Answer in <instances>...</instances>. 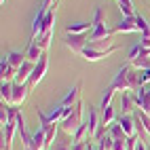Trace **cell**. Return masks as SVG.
Listing matches in <instances>:
<instances>
[{"label":"cell","mask_w":150,"mask_h":150,"mask_svg":"<svg viewBox=\"0 0 150 150\" xmlns=\"http://www.w3.org/2000/svg\"><path fill=\"white\" fill-rule=\"evenodd\" d=\"M42 55H45L42 47L38 45L36 40H30V45H28V51H25V59H28V62H34V64H38Z\"/></svg>","instance_id":"obj_16"},{"label":"cell","mask_w":150,"mask_h":150,"mask_svg":"<svg viewBox=\"0 0 150 150\" xmlns=\"http://www.w3.org/2000/svg\"><path fill=\"white\" fill-rule=\"evenodd\" d=\"M4 2H6V0H0V4H2V6H4Z\"/></svg>","instance_id":"obj_36"},{"label":"cell","mask_w":150,"mask_h":150,"mask_svg":"<svg viewBox=\"0 0 150 150\" xmlns=\"http://www.w3.org/2000/svg\"><path fill=\"white\" fill-rule=\"evenodd\" d=\"M112 97H114V89H112V87H108V89H106V93H104V97H102L99 110H104V108H108V106H112Z\"/></svg>","instance_id":"obj_28"},{"label":"cell","mask_w":150,"mask_h":150,"mask_svg":"<svg viewBox=\"0 0 150 150\" xmlns=\"http://www.w3.org/2000/svg\"><path fill=\"white\" fill-rule=\"evenodd\" d=\"M28 93H30V87H28V85H17V83H15V87H13V99H11V106H17V108H19V106L25 102Z\"/></svg>","instance_id":"obj_14"},{"label":"cell","mask_w":150,"mask_h":150,"mask_svg":"<svg viewBox=\"0 0 150 150\" xmlns=\"http://www.w3.org/2000/svg\"><path fill=\"white\" fill-rule=\"evenodd\" d=\"M116 4H118V11L123 13V17H135V6L131 0H116Z\"/></svg>","instance_id":"obj_19"},{"label":"cell","mask_w":150,"mask_h":150,"mask_svg":"<svg viewBox=\"0 0 150 150\" xmlns=\"http://www.w3.org/2000/svg\"><path fill=\"white\" fill-rule=\"evenodd\" d=\"M51 38H53V32H49V34H42V36H38V38H36V42L42 47V51H47V49L51 47Z\"/></svg>","instance_id":"obj_29"},{"label":"cell","mask_w":150,"mask_h":150,"mask_svg":"<svg viewBox=\"0 0 150 150\" xmlns=\"http://www.w3.org/2000/svg\"><path fill=\"white\" fill-rule=\"evenodd\" d=\"M118 51V47L112 45V47H97V45H91L89 42L85 49H83V57L87 59V62H99V59H104V57H110V55H114Z\"/></svg>","instance_id":"obj_4"},{"label":"cell","mask_w":150,"mask_h":150,"mask_svg":"<svg viewBox=\"0 0 150 150\" xmlns=\"http://www.w3.org/2000/svg\"><path fill=\"white\" fill-rule=\"evenodd\" d=\"M116 114H114V108L112 106H108V108H104L102 110V125L104 127H110V125H114L116 123Z\"/></svg>","instance_id":"obj_20"},{"label":"cell","mask_w":150,"mask_h":150,"mask_svg":"<svg viewBox=\"0 0 150 150\" xmlns=\"http://www.w3.org/2000/svg\"><path fill=\"white\" fill-rule=\"evenodd\" d=\"M83 112H85V104L78 99V102L74 104V108H72V112L59 123V129H62L64 133H68V135H74L76 129L83 125Z\"/></svg>","instance_id":"obj_3"},{"label":"cell","mask_w":150,"mask_h":150,"mask_svg":"<svg viewBox=\"0 0 150 150\" xmlns=\"http://www.w3.org/2000/svg\"><path fill=\"white\" fill-rule=\"evenodd\" d=\"M87 129H89V137H87V142L91 137H95V133H97V129H99V125H102V118H99V114H97V110L93 108V106H89V118H87Z\"/></svg>","instance_id":"obj_10"},{"label":"cell","mask_w":150,"mask_h":150,"mask_svg":"<svg viewBox=\"0 0 150 150\" xmlns=\"http://www.w3.org/2000/svg\"><path fill=\"white\" fill-rule=\"evenodd\" d=\"M112 150H127V139H114Z\"/></svg>","instance_id":"obj_32"},{"label":"cell","mask_w":150,"mask_h":150,"mask_svg":"<svg viewBox=\"0 0 150 150\" xmlns=\"http://www.w3.org/2000/svg\"><path fill=\"white\" fill-rule=\"evenodd\" d=\"M139 45H142L146 51H150V38H144V36H142V38H139Z\"/></svg>","instance_id":"obj_35"},{"label":"cell","mask_w":150,"mask_h":150,"mask_svg":"<svg viewBox=\"0 0 150 150\" xmlns=\"http://www.w3.org/2000/svg\"><path fill=\"white\" fill-rule=\"evenodd\" d=\"M72 150H89V142H74Z\"/></svg>","instance_id":"obj_33"},{"label":"cell","mask_w":150,"mask_h":150,"mask_svg":"<svg viewBox=\"0 0 150 150\" xmlns=\"http://www.w3.org/2000/svg\"><path fill=\"white\" fill-rule=\"evenodd\" d=\"M93 30L89 32V42H97V40H112V30L106 25V19H104V8L97 6L93 11Z\"/></svg>","instance_id":"obj_2"},{"label":"cell","mask_w":150,"mask_h":150,"mask_svg":"<svg viewBox=\"0 0 150 150\" xmlns=\"http://www.w3.org/2000/svg\"><path fill=\"white\" fill-rule=\"evenodd\" d=\"M133 150H148V148H146V139H144V137H137V144H135Z\"/></svg>","instance_id":"obj_34"},{"label":"cell","mask_w":150,"mask_h":150,"mask_svg":"<svg viewBox=\"0 0 150 150\" xmlns=\"http://www.w3.org/2000/svg\"><path fill=\"white\" fill-rule=\"evenodd\" d=\"M112 32H114V34H133V32H139L135 17H123L121 21L112 28Z\"/></svg>","instance_id":"obj_8"},{"label":"cell","mask_w":150,"mask_h":150,"mask_svg":"<svg viewBox=\"0 0 150 150\" xmlns=\"http://www.w3.org/2000/svg\"><path fill=\"white\" fill-rule=\"evenodd\" d=\"M142 55H150V51H146V49L142 47V45H133L131 49H129V62H133V59H137V57H142Z\"/></svg>","instance_id":"obj_25"},{"label":"cell","mask_w":150,"mask_h":150,"mask_svg":"<svg viewBox=\"0 0 150 150\" xmlns=\"http://www.w3.org/2000/svg\"><path fill=\"white\" fill-rule=\"evenodd\" d=\"M34 68H36V64L34 62H23V66L17 70V76H15V83L17 85H28V81H30V76H32V72H34Z\"/></svg>","instance_id":"obj_12"},{"label":"cell","mask_w":150,"mask_h":150,"mask_svg":"<svg viewBox=\"0 0 150 150\" xmlns=\"http://www.w3.org/2000/svg\"><path fill=\"white\" fill-rule=\"evenodd\" d=\"M89 150H95V148H93V146H91V144H89Z\"/></svg>","instance_id":"obj_37"},{"label":"cell","mask_w":150,"mask_h":150,"mask_svg":"<svg viewBox=\"0 0 150 150\" xmlns=\"http://www.w3.org/2000/svg\"><path fill=\"white\" fill-rule=\"evenodd\" d=\"M64 45L70 49L72 53H83V49L89 45V34H64Z\"/></svg>","instance_id":"obj_5"},{"label":"cell","mask_w":150,"mask_h":150,"mask_svg":"<svg viewBox=\"0 0 150 150\" xmlns=\"http://www.w3.org/2000/svg\"><path fill=\"white\" fill-rule=\"evenodd\" d=\"M47 70H49V57H47V53L40 57V62L36 64V68H34V72H32V76H30V81H28V87H30V91L32 89H36L38 87V83L45 78V74H47Z\"/></svg>","instance_id":"obj_6"},{"label":"cell","mask_w":150,"mask_h":150,"mask_svg":"<svg viewBox=\"0 0 150 150\" xmlns=\"http://www.w3.org/2000/svg\"><path fill=\"white\" fill-rule=\"evenodd\" d=\"M137 78H139V87H144L150 83V68L148 70H137Z\"/></svg>","instance_id":"obj_30"},{"label":"cell","mask_w":150,"mask_h":150,"mask_svg":"<svg viewBox=\"0 0 150 150\" xmlns=\"http://www.w3.org/2000/svg\"><path fill=\"white\" fill-rule=\"evenodd\" d=\"M110 87L114 89V91H131L135 93L137 89H139V78H137V70L133 66H121L118 68V72L114 74L112 78V83H110Z\"/></svg>","instance_id":"obj_1"},{"label":"cell","mask_w":150,"mask_h":150,"mask_svg":"<svg viewBox=\"0 0 150 150\" xmlns=\"http://www.w3.org/2000/svg\"><path fill=\"white\" fill-rule=\"evenodd\" d=\"M13 87H15V83H2V87H0L2 104H11V99H13Z\"/></svg>","instance_id":"obj_22"},{"label":"cell","mask_w":150,"mask_h":150,"mask_svg":"<svg viewBox=\"0 0 150 150\" xmlns=\"http://www.w3.org/2000/svg\"><path fill=\"white\" fill-rule=\"evenodd\" d=\"M135 70H148L150 68V55H142V57H137L133 59V62H129Z\"/></svg>","instance_id":"obj_26"},{"label":"cell","mask_w":150,"mask_h":150,"mask_svg":"<svg viewBox=\"0 0 150 150\" xmlns=\"http://www.w3.org/2000/svg\"><path fill=\"white\" fill-rule=\"evenodd\" d=\"M0 76H2V83H15L17 70L8 64L6 57H2V62H0Z\"/></svg>","instance_id":"obj_13"},{"label":"cell","mask_w":150,"mask_h":150,"mask_svg":"<svg viewBox=\"0 0 150 150\" xmlns=\"http://www.w3.org/2000/svg\"><path fill=\"white\" fill-rule=\"evenodd\" d=\"M116 121L123 127V131H125L127 137H137V127H135V116L133 114H121Z\"/></svg>","instance_id":"obj_9"},{"label":"cell","mask_w":150,"mask_h":150,"mask_svg":"<svg viewBox=\"0 0 150 150\" xmlns=\"http://www.w3.org/2000/svg\"><path fill=\"white\" fill-rule=\"evenodd\" d=\"M108 131H110V135H112L114 139H127V135H125V131H123V127L118 125V121H116L114 125H110Z\"/></svg>","instance_id":"obj_27"},{"label":"cell","mask_w":150,"mask_h":150,"mask_svg":"<svg viewBox=\"0 0 150 150\" xmlns=\"http://www.w3.org/2000/svg\"><path fill=\"white\" fill-rule=\"evenodd\" d=\"M72 144L74 142H70V139H66V142H57L55 139V144L51 146V150H72Z\"/></svg>","instance_id":"obj_31"},{"label":"cell","mask_w":150,"mask_h":150,"mask_svg":"<svg viewBox=\"0 0 150 150\" xmlns=\"http://www.w3.org/2000/svg\"><path fill=\"white\" fill-rule=\"evenodd\" d=\"M133 99H135V106H137L139 110L148 112V110H150V85L139 87L137 91L133 93Z\"/></svg>","instance_id":"obj_7"},{"label":"cell","mask_w":150,"mask_h":150,"mask_svg":"<svg viewBox=\"0 0 150 150\" xmlns=\"http://www.w3.org/2000/svg\"><path fill=\"white\" fill-rule=\"evenodd\" d=\"M81 89H83V83H76V85L66 93V97L59 102V106H64V108H74V104L81 99Z\"/></svg>","instance_id":"obj_11"},{"label":"cell","mask_w":150,"mask_h":150,"mask_svg":"<svg viewBox=\"0 0 150 150\" xmlns=\"http://www.w3.org/2000/svg\"><path fill=\"white\" fill-rule=\"evenodd\" d=\"M6 59H8V64H11L15 70H19L23 66V62H25V55H21V53H17V51H11L6 55Z\"/></svg>","instance_id":"obj_23"},{"label":"cell","mask_w":150,"mask_h":150,"mask_svg":"<svg viewBox=\"0 0 150 150\" xmlns=\"http://www.w3.org/2000/svg\"><path fill=\"white\" fill-rule=\"evenodd\" d=\"M17 131V123H8L2 127V150H11L13 148V135Z\"/></svg>","instance_id":"obj_15"},{"label":"cell","mask_w":150,"mask_h":150,"mask_svg":"<svg viewBox=\"0 0 150 150\" xmlns=\"http://www.w3.org/2000/svg\"><path fill=\"white\" fill-rule=\"evenodd\" d=\"M112 144H114V137L110 135V131L106 135H102L97 139V150H112Z\"/></svg>","instance_id":"obj_24"},{"label":"cell","mask_w":150,"mask_h":150,"mask_svg":"<svg viewBox=\"0 0 150 150\" xmlns=\"http://www.w3.org/2000/svg\"><path fill=\"white\" fill-rule=\"evenodd\" d=\"M135 21H137V30H139V34H142L144 38H150V23H148V19L144 15H135Z\"/></svg>","instance_id":"obj_21"},{"label":"cell","mask_w":150,"mask_h":150,"mask_svg":"<svg viewBox=\"0 0 150 150\" xmlns=\"http://www.w3.org/2000/svg\"><path fill=\"white\" fill-rule=\"evenodd\" d=\"M93 30V23H68L66 34H89Z\"/></svg>","instance_id":"obj_18"},{"label":"cell","mask_w":150,"mask_h":150,"mask_svg":"<svg viewBox=\"0 0 150 150\" xmlns=\"http://www.w3.org/2000/svg\"><path fill=\"white\" fill-rule=\"evenodd\" d=\"M121 110H123V114H133L135 110H137L135 99H133V93H131V91L121 93Z\"/></svg>","instance_id":"obj_17"}]
</instances>
